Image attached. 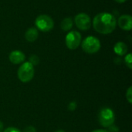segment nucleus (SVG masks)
Wrapping results in <instances>:
<instances>
[{
  "label": "nucleus",
  "mask_w": 132,
  "mask_h": 132,
  "mask_svg": "<svg viewBox=\"0 0 132 132\" xmlns=\"http://www.w3.org/2000/svg\"><path fill=\"white\" fill-rule=\"evenodd\" d=\"M92 24L94 29L97 32L107 35L114 31L117 26V20L111 13L103 12L94 16Z\"/></svg>",
  "instance_id": "f257e3e1"
},
{
  "label": "nucleus",
  "mask_w": 132,
  "mask_h": 132,
  "mask_svg": "<svg viewBox=\"0 0 132 132\" xmlns=\"http://www.w3.org/2000/svg\"><path fill=\"white\" fill-rule=\"evenodd\" d=\"M34 67L29 62H23L17 71L18 78L22 83H29L31 81L34 77Z\"/></svg>",
  "instance_id": "f03ea898"
},
{
  "label": "nucleus",
  "mask_w": 132,
  "mask_h": 132,
  "mask_svg": "<svg viewBox=\"0 0 132 132\" xmlns=\"http://www.w3.org/2000/svg\"><path fill=\"white\" fill-rule=\"evenodd\" d=\"M98 121L104 128H108L114 125L115 121V114L114 111L107 107L101 108L98 113Z\"/></svg>",
  "instance_id": "7ed1b4c3"
},
{
  "label": "nucleus",
  "mask_w": 132,
  "mask_h": 132,
  "mask_svg": "<svg viewBox=\"0 0 132 132\" xmlns=\"http://www.w3.org/2000/svg\"><path fill=\"white\" fill-rule=\"evenodd\" d=\"M81 47L85 53L88 54H94L100 50L101 44L97 37L94 36H89L86 37L83 42H81Z\"/></svg>",
  "instance_id": "20e7f679"
},
{
  "label": "nucleus",
  "mask_w": 132,
  "mask_h": 132,
  "mask_svg": "<svg viewBox=\"0 0 132 132\" xmlns=\"http://www.w3.org/2000/svg\"><path fill=\"white\" fill-rule=\"evenodd\" d=\"M36 28L41 32H50L54 27L53 19L48 15H39L35 20Z\"/></svg>",
  "instance_id": "39448f33"
},
{
  "label": "nucleus",
  "mask_w": 132,
  "mask_h": 132,
  "mask_svg": "<svg viewBox=\"0 0 132 132\" xmlns=\"http://www.w3.org/2000/svg\"><path fill=\"white\" fill-rule=\"evenodd\" d=\"M81 40H82L81 34L78 31H75V30L69 32L65 38L66 46L69 50H74L77 48H78L81 43Z\"/></svg>",
  "instance_id": "423d86ee"
},
{
  "label": "nucleus",
  "mask_w": 132,
  "mask_h": 132,
  "mask_svg": "<svg viewBox=\"0 0 132 132\" xmlns=\"http://www.w3.org/2000/svg\"><path fill=\"white\" fill-rule=\"evenodd\" d=\"M74 22L77 27L83 31L88 30L91 26V19L89 15L80 12L74 17Z\"/></svg>",
  "instance_id": "0eeeda50"
},
{
  "label": "nucleus",
  "mask_w": 132,
  "mask_h": 132,
  "mask_svg": "<svg viewBox=\"0 0 132 132\" xmlns=\"http://www.w3.org/2000/svg\"><path fill=\"white\" fill-rule=\"evenodd\" d=\"M117 24L125 31H130L132 28V17L130 15H122L118 18Z\"/></svg>",
  "instance_id": "6e6552de"
},
{
  "label": "nucleus",
  "mask_w": 132,
  "mask_h": 132,
  "mask_svg": "<svg viewBox=\"0 0 132 132\" xmlns=\"http://www.w3.org/2000/svg\"><path fill=\"white\" fill-rule=\"evenodd\" d=\"M9 61L13 64L22 63L26 60V55L20 50H13L9 55Z\"/></svg>",
  "instance_id": "1a4fd4ad"
},
{
  "label": "nucleus",
  "mask_w": 132,
  "mask_h": 132,
  "mask_svg": "<svg viewBox=\"0 0 132 132\" xmlns=\"http://www.w3.org/2000/svg\"><path fill=\"white\" fill-rule=\"evenodd\" d=\"M38 36H39V31L36 27H30L25 32V39L29 43L35 42L37 39Z\"/></svg>",
  "instance_id": "9d476101"
},
{
  "label": "nucleus",
  "mask_w": 132,
  "mask_h": 132,
  "mask_svg": "<svg viewBox=\"0 0 132 132\" xmlns=\"http://www.w3.org/2000/svg\"><path fill=\"white\" fill-rule=\"evenodd\" d=\"M114 51L119 56H125L128 53V46L124 42H118L114 46Z\"/></svg>",
  "instance_id": "9b49d317"
},
{
  "label": "nucleus",
  "mask_w": 132,
  "mask_h": 132,
  "mask_svg": "<svg viewBox=\"0 0 132 132\" xmlns=\"http://www.w3.org/2000/svg\"><path fill=\"white\" fill-rule=\"evenodd\" d=\"M73 26V20L71 17L63 19L60 23V27L63 31H70Z\"/></svg>",
  "instance_id": "f8f14e48"
},
{
  "label": "nucleus",
  "mask_w": 132,
  "mask_h": 132,
  "mask_svg": "<svg viewBox=\"0 0 132 132\" xmlns=\"http://www.w3.org/2000/svg\"><path fill=\"white\" fill-rule=\"evenodd\" d=\"M28 62H29L33 67L34 66H37L39 63V56L37 55L33 54V55H31L29 56Z\"/></svg>",
  "instance_id": "ddd939ff"
},
{
  "label": "nucleus",
  "mask_w": 132,
  "mask_h": 132,
  "mask_svg": "<svg viewBox=\"0 0 132 132\" xmlns=\"http://www.w3.org/2000/svg\"><path fill=\"white\" fill-rule=\"evenodd\" d=\"M125 63L126 66L130 69H132V55L131 53H128L125 57Z\"/></svg>",
  "instance_id": "4468645a"
},
{
  "label": "nucleus",
  "mask_w": 132,
  "mask_h": 132,
  "mask_svg": "<svg viewBox=\"0 0 132 132\" xmlns=\"http://www.w3.org/2000/svg\"><path fill=\"white\" fill-rule=\"evenodd\" d=\"M126 99L130 104H132V87H129L128 90L126 91Z\"/></svg>",
  "instance_id": "2eb2a0df"
},
{
  "label": "nucleus",
  "mask_w": 132,
  "mask_h": 132,
  "mask_svg": "<svg viewBox=\"0 0 132 132\" xmlns=\"http://www.w3.org/2000/svg\"><path fill=\"white\" fill-rule=\"evenodd\" d=\"M77 104L76 101H71L69 104H68V110L70 111H73L77 109Z\"/></svg>",
  "instance_id": "dca6fc26"
},
{
  "label": "nucleus",
  "mask_w": 132,
  "mask_h": 132,
  "mask_svg": "<svg viewBox=\"0 0 132 132\" xmlns=\"http://www.w3.org/2000/svg\"><path fill=\"white\" fill-rule=\"evenodd\" d=\"M107 131L108 132H119V128L117 125H115L114 124L109 126L108 128H107Z\"/></svg>",
  "instance_id": "f3484780"
},
{
  "label": "nucleus",
  "mask_w": 132,
  "mask_h": 132,
  "mask_svg": "<svg viewBox=\"0 0 132 132\" xmlns=\"http://www.w3.org/2000/svg\"><path fill=\"white\" fill-rule=\"evenodd\" d=\"M2 132H22L19 129L15 128V127H9L5 128Z\"/></svg>",
  "instance_id": "a211bd4d"
},
{
  "label": "nucleus",
  "mask_w": 132,
  "mask_h": 132,
  "mask_svg": "<svg viewBox=\"0 0 132 132\" xmlns=\"http://www.w3.org/2000/svg\"><path fill=\"white\" fill-rule=\"evenodd\" d=\"M22 132H36V129L33 126H27Z\"/></svg>",
  "instance_id": "6ab92c4d"
},
{
  "label": "nucleus",
  "mask_w": 132,
  "mask_h": 132,
  "mask_svg": "<svg viewBox=\"0 0 132 132\" xmlns=\"http://www.w3.org/2000/svg\"><path fill=\"white\" fill-rule=\"evenodd\" d=\"M121 62H122V60H121L120 57H117V58L114 60V63H115L116 64H118V65H119L120 63H121Z\"/></svg>",
  "instance_id": "aec40b11"
},
{
  "label": "nucleus",
  "mask_w": 132,
  "mask_h": 132,
  "mask_svg": "<svg viewBox=\"0 0 132 132\" xmlns=\"http://www.w3.org/2000/svg\"><path fill=\"white\" fill-rule=\"evenodd\" d=\"M91 132H108V131H107V130H105V129H96V130L92 131Z\"/></svg>",
  "instance_id": "412c9836"
},
{
  "label": "nucleus",
  "mask_w": 132,
  "mask_h": 132,
  "mask_svg": "<svg viewBox=\"0 0 132 132\" xmlns=\"http://www.w3.org/2000/svg\"><path fill=\"white\" fill-rule=\"evenodd\" d=\"M3 123L2 121H0V132L3 131Z\"/></svg>",
  "instance_id": "4be33fe9"
},
{
  "label": "nucleus",
  "mask_w": 132,
  "mask_h": 132,
  "mask_svg": "<svg viewBox=\"0 0 132 132\" xmlns=\"http://www.w3.org/2000/svg\"><path fill=\"white\" fill-rule=\"evenodd\" d=\"M114 1H116V2H118V3H124V2H125L127 0H114Z\"/></svg>",
  "instance_id": "5701e85b"
},
{
  "label": "nucleus",
  "mask_w": 132,
  "mask_h": 132,
  "mask_svg": "<svg viewBox=\"0 0 132 132\" xmlns=\"http://www.w3.org/2000/svg\"><path fill=\"white\" fill-rule=\"evenodd\" d=\"M55 132H66L65 131H63V130H57V131H56Z\"/></svg>",
  "instance_id": "b1692460"
}]
</instances>
